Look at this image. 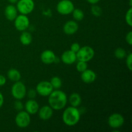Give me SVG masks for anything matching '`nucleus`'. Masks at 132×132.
<instances>
[{
	"label": "nucleus",
	"instance_id": "a211bd4d",
	"mask_svg": "<svg viewBox=\"0 0 132 132\" xmlns=\"http://www.w3.org/2000/svg\"><path fill=\"white\" fill-rule=\"evenodd\" d=\"M68 101L70 105L73 107H77L81 104L82 99H81V95L77 93H73L70 95L69 99H68Z\"/></svg>",
	"mask_w": 132,
	"mask_h": 132
},
{
	"label": "nucleus",
	"instance_id": "72a5a7b5",
	"mask_svg": "<svg viewBox=\"0 0 132 132\" xmlns=\"http://www.w3.org/2000/svg\"><path fill=\"white\" fill-rule=\"evenodd\" d=\"M89 3L92 4V5H95L96 3H97L100 0H86Z\"/></svg>",
	"mask_w": 132,
	"mask_h": 132
},
{
	"label": "nucleus",
	"instance_id": "f3484780",
	"mask_svg": "<svg viewBox=\"0 0 132 132\" xmlns=\"http://www.w3.org/2000/svg\"><path fill=\"white\" fill-rule=\"evenodd\" d=\"M17 8L13 5L6 6L5 9V15L6 19L9 21H14L18 15Z\"/></svg>",
	"mask_w": 132,
	"mask_h": 132
},
{
	"label": "nucleus",
	"instance_id": "f8f14e48",
	"mask_svg": "<svg viewBox=\"0 0 132 132\" xmlns=\"http://www.w3.org/2000/svg\"><path fill=\"white\" fill-rule=\"evenodd\" d=\"M61 61L66 64H73L77 61L76 53L70 50L64 52L61 55Z\"/></svg>",
	"mask_w": 132,
	"mask_h": 132
},
{
	"label": "nucleus",
	"instance_id": "6ab92c4d",
	"mask_svg": "<svg viewBox=\"0 0 132 132\" xmlns=\"http://www.w3.org/2000/svg\"><path fill=\"white\" fill-rule=\"evenodd\" d=\"M7 76L9 79L13 82H16V81H19L21 79V73L18 70L15 68H11L9 70L7 73Z\"/></svg>",
	"mask_w": 132,
	"mask_h": 132
},
{
	"label": "nucleus",
	"instance_id": "9d476101",
	"mask_svg": "<svg viewBox=\"0 0 132 132\" xmlns=\"http://www.w3.org/2000/svg\"><path fill=\"white\" fill-rule=\"evenodd\" d=\"M108 122L112 128L117 129L121 128L124 125L125 119L121 114L115 113L108 117Z\"/></svg>",
	"mask_w": 132,
	"mask_h": 132
},
{
	"label": "nucleus",
	"instance_id": "423d86ee",
	"mask_svg": "<svg viewBox=\"0 0 132 132\" xmlns=\"http://www.w3.org/2000/svg\"><path fill=\"white\" fill-rule=\"evenodd\" d=\"M31 121L30 114L26 111H19L16 115L15 122L17 126L21 128H27L30 125Z\"/></svg>",
	"mask_w": 132,
	"mask_h": 132
},
{
	"label": "nucleus",
	"instance_id": "4468645a",
	"mask_svg": "<svg viewBox=\"0 0 132 132\" xmlns=\"http://www.w3.org/2000/svg\"><path fill=\"white\" fill-rule=\"evenodd\" d=\"M39 117L41 119L46 121L48 120L52 117L53 116V109L50 106H44L41 107L38 110Z\"/></svg>",
	"mask_w": 132,
	"mask_h": 132
},
{
	"label": "nucleus",
	"instance_id": "412c9836",
	"mask_svg": "<svg viewBox=\"0 0 132 132\" xmlns=\"http://www.w3.org/2000/svg\"><path fill=\"white\" fill-rule=\"evenodd\" d=\"M72 13L73 19L76 21H81L85 18V14L81 9H74Z\"/></svg>",
	"mask_w": 132,
	"mask_h": 132
},
{
	"label": "nucleus",
	"instance_id": "f257e3e1",
	"mask_svg": "<svg viewBox=\"0 0 132 132\" xmlns=\"http://www.w3.org/2000/svg\"><path fill=\"white\" fill-rule=\"evenodd\" d=\"M68 98L67 94L63 91L57 89L53 90L48 95L49 106L55 110H60L63 109L67 105Z\"/></svg>",
	"mask_w": 132,
	"mask_h": 132
},
{
	"label": "nucleus",
	"instance_id": "4be33fe9",
	"mask_svg": "<svg viewBox=\"0 0 132 132\" xmlns=\"http://www.w3.org/2000/svg\"><path fill=\"white\" fill-rule=\"evenodd\" d=\"M50 84L52 85L54 89H59L62 86V81L59 77L54 76L51 79L50 81Z\"/></svg>",
	"mask_w": 132,
	"mask_h": 132
},
{
	"label": "nucleus",
	"instance_id": "39448f33",
	"mask_svg": "<svg viewBox=\"0 0 132 132\" xmlns=\"http://www.w3.org/2000/svg\"><path fill=\"white\" fill-rule=\"evenodd\" d=\"M11 94L15 99L21 100L27 94V88L25 85L21 81H16L12 86Z\"/></svg>",
	"mask_w": 132,
	"mask_h": 132
},
{
	"label": "nucleus",
	"instance_id": "5701e85b",
	"mask_svg": "<svg viewBox=\"0 0 132 132\" xmlns=\"http://www.w3.org/2000/svg\"><path fill=\"white\" fill-rule=\"evenodd\" d=\"M114 55L117 59H124L126 56V50L122 48H118L115 50Z\"/></svg>",
	"mask_w": 132,
	"mask_h": 132
},
{
	"label": "nucleus",
	"instance_id": "bb28decb",
	"mask_svg": "<svg viewBox=\"0 0 132 132\" xmlns=\"http://www.w3.org/2000/svg\"><path fill=\"white\" fill-rule=\"evenodd\" d=\"M14 106L15 109L19 112L23 110V109L24 108V105H23V103L20 100H18V99H16V101H15Z\"/></svg>",
	"mask_w": 132,
	"mask_h": 132
},
{
	"label": "nucleus",
	"instance_id": "c85d7f7f",
	"mask_svg": "<svg viewBox=\"0 0 132 132\" xmlns=\"http://www.w3.org/2000/svg\"><path fill=\"white\" fill-rule=\"evenodd\" d=\"M26 95H27L28 97L30 98V99H34L36 97V95H37V92L34 89H30L28 92H27Z\"/></svg>",
	"mask_w": 132,
	"mask_h": 132
},
{
	"label": "nucleus",
	"instance_id": "ddd939ff",
	"mask_svg": "<svg viewBox=\"0 0 132 132\" xmlns=\"http://www.w3.org/2000/svg\"><path fill=\"white\" fill-rule=\"evenodd\" d=\"M24 108L26 112H28L30 115H34L37 113L39 109V106L36 101L34 99H30L26 102Z\"/></svg>",
	"mask_w": 132,
	"mask_h": 132
},
{
	"label": "nucleus",
	"instance_id": "7c9ffc66",
	"mask_svg": "<svg viewBox=\"0 0 132 132\" xmlns=\"http://www.w3.org/2000/svg\"><path fill=\"white\" fill-rule=\"evenodd\" d=\"M126 41L128 43V45H132V32L130 31L127 34L126 36Z\"/></svg>",
	"mask_w": 132,
	"mask_h": 132
},
{
	"label": "nucleus",
	"instance_id": "aec40b11",
	"mask_svg": "<svg viewBox=\"0 0 132 132\" xmlns=\"http://www.w3.org/2000/svg\"><path fill=\"white\" fill-rule=\"evenodd\" d=\"M19 40H20V42L22 45H24V46H28L32 43V36L29 32L23 31V33L21 34Z\"/></svg>",
	"mask_w": 132,
	"mask_h": 132
},
{
	"label": "nucleus",
	"instance_id": "1a4fd4ad",
	"mask_svg": "<svg viewBox=\"0 0 132 132\" xmlns=\"http://www.w3.org/2000/svg\"><path fill=\"white\" fill-rule=\"evenodd\" d=\"M14 21L15 28L21 32L26 30L29 27L30 21L27 15L20 14L19 15H17Z\"/></svg>",
	"mask_w": 132,
	"mask_h": 132
},
{
	"label": "nucleus",
	"instance_id": "cd10ccee",
	"mask_svg": "<svg viewBox=\"0 0 132 132\" xmlns=\"http://www.w3.org/2000/svg\"><path fill=\"white\" fill-rule=\"evenodd\" d=\"M126 66H127L128 68L129 69V70L131 71L132 70V54L130 53L128 55H127V57H126Z\"/></svg>",
	"mask_w": 132,
	"mask_h": 132
},
{
	"label": "nucleus",
	"instance_id": "a878e982",
	"mask_svg": "<svg viewBox=\"0 0 132 132\" xmlns=\"http://www.w3.org/2000/svg\"><path fill=\"white\" fill-rule=\"evenodd\" d=\"M131 15H132V8L131 6H130V8L128 9V10L126 12V15H125V20H126V23H127L130 27H132Z\"/></svg>",
	"mask_w": 132,
	"mask_h": 132
},
{
	"label": "nucleus",
	"instance_id": "c756f323",
	"mask_svg": "<svg viewBox=\"0 0 132 132\" xmlns=\"http://www.w3.org/2000/svg\"><path fill=\"white\" fill-rule=\"evenodd\" d=\"M80 48H81V46L78 43H73L70 46V50H72L73 52L77 53L80 49Z\"/></svg>",
	"mask_w": 132,
	"mask_h": 132
},
{
	"label": "nucleus",
	"instance_id": "7ed1b4c3",
	"mask_svg": "<svg viewBox=\"0 0 132 132\" xmlns=\"http://www.w3.org/2000/svg\"><path fill=\"white\" fill-rule=\"evenodd\" d=\"M95 54L94 50L89 46H85L80 48L76 53L77 60L81 61L88 62L93 59Z\"/></svg>",
	"mask_w": 132,
	"mask_h": 132
},
{
	"label": "nucleus",
	"instance_id": "f03ea898",
	"mask_svg": "<svg viewBox=\"0 0 132 132\" xmlns=\"http://www.w3.org/2000/svg\"><path fill=\"white\" fill-rule=\"evenodd\" d=\"M81 118V113L76 107L70 106L66 108L63 113L62 119L66 125L73 126L77 125Z\"/></svg>",
	"mask_w": 132,
	"mask_h": 132
},
{
	"label": "nucleus",
	"instance_id": "393cba45",
	"mask_svg": "<svg viewBox=\"0 0 132 132\" xmlns=\"http://www.w3.org/2000/svg\"><path fill=\"white\" fill-rule=\"evenodd\" d=\"M91 12L94 16L99 17L102 14V10L100 6H97V5H93L91 8Z\"/></svg>",
	"mask_w": 132,
	"mask_h": 132
},
{
	"label": "nucleus",
	"instance_id": "dca6fc26",
	"mask_svg": "<svg viewBox=\"0 0 132 132\" xmlns=\"http://www.w3.org/2000/svg\"><path fill=\"white\" fill-rule=\"evenodd\" d=\"M78 24L75 21H68L63 27V31L67 35H73L78 30Z\"/></svg>",
	"mask_w": 132,
	"mask_h": 132
},
{
	"label": "nucleus",
	"instance_id": "20e7f679",
	"mask_svg": "<svg viewBox=\"0 0 132 132\" xmlns=\"http://www.w3.org/2000/svg\"><path fill=\"white\" fill-rule=\"evenodd\" d=\"M34 6L33 0H18L16 8L21 14L28 15L33 11Z\"/></svg>",
	"mask_w": 132,
	"mask_h": 132
},
{
	"label": "nucleus",
	"instance_id": "0eeeda50",
	"mask_svg": "<svg viewBox=\"0 0 132 132\" xmlns=\"http://www.w3.org/2000/svg\"><path fill=\"white\" fill-rule=\"evenodd\" d=\"M74 9V5L70 0H61L57 5V10L61 15H68Z\"/></svg>",
	"mask_w": 132,
	"mask_h": 132
},
{
	"label": "nucleus",
	"instance_id": "f704fd0d",
	"mask_svg": "<svg viewBox=\"0 0 132 132\" xmlns=\"http://www.w3.org/2000/svg\"><path fill=\"white\" fill-rule=\"evenodd\" d=\"M8 1L12 4H14V3H17V2L18 1V0H8Z\"/></svg>",
	"mask_w": 132,
	"mask_h": 132
},
{
	"label": "nucleus",
	"instance_id": "9b49d317",
	"mask_svg": "<svg viewBox=\"0 0 132 132\" xmlns=\"http://www.w3.org/2000/svg\"><path fill=\"white\" fill-rule=\"evenodd\" d=\"M41 60L44 64H52L56 60V56L53 51L50 50H45L41 54Z\"/></svg>",
	"mask_w": 132,
	"mask_h": 132
},
{
	"label": "nucleus",
	"instance_id": "473e14b6",
	"mask_svg": "<svg viewBox=\"0 0 132 132\" xmlns=\"http://www.w3.org/2000/svg\"><path fill=\"white\" fill-rule=\"evenodd\" d=\"M4 103V97L3 94L0 92V108H1V106H3Z\"/></svg>",
	"mask_w": 132,
	"mask_h": 132
},
{
	"label": "nucleus",
	"instance_id": "c9c22d12",
	"mask_svg": "<svg viewBox=\"0 0 132 132\" xmlns=\"http://www.w3.org/2000/svg\"><path fill=\"white\" fill-rule=\"evenodd\" d=\"M130 6H132V0H130Z\"/></svg>",
	"mask_w": 132,
	"mask_h": 132
},
{
	"label": "nucleus",
	"instance_id": "2eb2a0df",
	"mask_svg": "<svg viewBox=\"0 0 132 132\" xmlns=\"http://www.w3.org/2000/svg\"><path fill=\"white\" fill-rule=\"evenodd\" d=\"M81 78L82 81L85 83H92L95 81L97 78V75L95 73V72L87 68L86 70L82 72Z\"/></svg>",
	"mask_w": 132,
	"mask_h": 132
},
{
	"label": "nucleus",
	"instance_id": "2f4dec72",
	"mask_svg": "<svg viewBox=\"0 0 132 132\" xmlns=\"http://www.w3.org/2000/svg\"><path fill=\"white\" fill-rule=\"evenodd\" d=\"M6 78L5 77V76L0 75V86L5 85L6 83Z\"/></svg>",
	"mask_w": 132,
	"mask_h": 132
},
{
	"label": "nucleus",
	"instance_id": "6e6552de",
	"mask_svg": "<svg viewBox=\"0 0 132 132\" xmlns=\"http://www.w3.org/2000/svg\"><path fill=\"white\" fill-rule=\"evenodd\" d=\"M36 92L37 94L42 97H47L52 92L54 88L50 84V81H43L37 84L36 86Z\"/></svg>",
	"mask_w": 132,
	"mask_h": 132
},
{
	"label": "nucleus",
	"instance_id": "b1692460",
	"mask_svg": "<svg viewBox=\"0 0 132 132\" xmlns=\"http://www.w3.org/2000/svg\"><path fill=\"white\" fill-rule=\"evenodd\" d=\"M87 62L78 61V63H77V65H76V68H77V70L79 72H81L82 73V72L86 70L87 69Z\"/></svg>",
	"mask_w": 132,
	"mask_h": 132
}]
</instances>
